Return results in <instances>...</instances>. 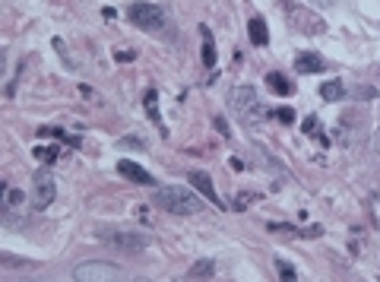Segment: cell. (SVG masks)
<instances>
[{"label":"cell","mask_w":380,"mask_h":282,"mask_svg":"<svg viewBox=\"0 0 380 282\" xmlns=\"http://www.w3.org/2000/svg\"><path fill=\"white\" fill-rule=\"evenodd\" d=\"M152 203L162 206L165 213H175V216H194V213L203 210V197L190 194L187 187H177V184L156 187V194H152Z\"/></svg>","instance_id":"1"},{"label":"cell","mask_w":380,"mask_h":282,"mask_svg":"<svg viewBox=\"0 0 380 282\" xmlns=\"http://www.w3.org/2000/svg\"><path fill=\"white\" fill-rule=\"evenodd\" d=\"M229 105H231L235 118L241 121L244 127H260L263 121H266V114H269L266 105L257 99V92L250 89V86H235V89L229 92Z\"/></svg>","instance_id":"2"},{"label":"cell","mask_w":380,"mask_h":282,"mask_svg":"<svg viewBox=\"0 0 380 282\" xmlns=\"http://www.w3.org/2000/svg\"><path fill=\"white\" fill-rule=\"evenodd\" d=\"M279 7H282V13H285L289 29H295V32H301V35H323L327 32V22H323L311 7L298 4V0H279Z\"/></svg>","instance_id":"3"},{"label":"cell","mask_w":380,"mask_h":282,"mask_svg":"<svg viewBox=\"0 0 380 282\" xmlns=\"http://www.w3.org/2000/svg\"><path fill=\"white\" fill-rule=\"evenodd\" d=\"M127 20L133 22L143 32H162L165 29V10L158 4H149V0H137L127 7Z\"/></svg>","instance_id":"4"},{"label":"cell","mask_w":380,"mask_h":282,"mask_svg":"<svg viewBox=\"0 0 380 282\" xmlns=\"http://www.w3.org/2000/svg\"><path fill=\"white\" fill-rule=\"evenodd\" d=\"M57 197V184H54V175L48 168L35 171L32 177V210H48Z\"/></svg>","instance_id":"5"},{"label":"cell","mask_w":380,"mask_h":282,"mask_svg":"<svg viewBox=\"0 0 380 282\" xmlns=\"http://www.w3.org/2000/svg\"><path fill=\"white\" fill-rule=\"evenodd\" d=\"M73 276H76L79 282H108V279H121L124 269L114 267V263L92 260V263H79V267L73 269Z\"/></svg>","instance_id":"6"},{"label":"cell","mask_w":380,"mask_h":282,"mask_svg":"<svg viewBox=\"0 0 380 282\" xmlns=\"http://www.w3.org/2000/svg\"><path fill=\"white\" fill-rule=\"evenodd\" d=\"M102 238H105L111 248L127 250V254H137V250H146V248H149V238H146V235H137V231H118V229H111V231H105Z\"/></svg>","instance_id":"7"},{"label":"cell","mask_w":380,"mask_h":282,"mask_svg":"<svg viewBox=\"0 0 380 282\" xmlns=\"http://www.w3.org/2000/svg\"><path fill=\"white\" fill-rule=\"evenodd\" d=\"M118 171L127 177V181L140 184V187H152V184H156V181H152V175H149V171H146L143 165L130 162V159H121V162H118Z\"/></svg>","instance_id":"8"},{"label":"cell","mask_w":380,"mask_h":282,"mask_svg":"<svg viewBox=\"0 0 380 282\" xmlns=\"http://www.w3.org/2000/svg\"><path fill=\"white\" fill-rule=\"evenodd\" d=\"M190 184H194V187H197V191L203 194L210 203H216L219 210H229V206L219 200V194H216V187H212V177L210 175H203V171H190Z\"/></svg>","instance_id":"9"},{"label":"cell","mask_w":380,"mask_h":282,"mask_svg":"<svg viewBox=\"0 0 380 282\" xmlns=\"http://www.w3.org/2000/svg\"><path fill=\"white\" fill-rule=\"evenodd\" d=\"M295 70L298 73H323L327 70V60H323L317 51H301L295 58Z\"/></svg>","instance_id":"10"},{"label":"cell","mask_w":380,"mask_h":282,"mask_svg":"<svg viewBox=\"0 0 380 282\" xmlns=\"http://www.w3.org/2000/svg\"><path fill=\"white\" fill-rule=\"evenodd\" d=\"M247 35H250V41H254L257 48H263L269 41V32H266V22H263V16H250V22H247Z\"/></svg>","instance_id":"11"},{"label":"cell","mask_w":380,"mask_h":282,"mask_svg":"<svg viewBox=\"0 0 380 282\" xmlns=\"http://www.w3.org/2000/svg\"><path fill=\"white\" fill-rule=\"evenodd\" d=\"M143 105H146V114H149V118L156 121V127H158V130H162V133H168V130H165V121H162V114H158V92H156V89H149V92H146V95H143Z\"/></svg>","instance_id":"12"},{"label":"cell","mask_w":380,"mask_h":282,"mask_svg":"<svg viewBox=\"0 0 380 282\" xmlns=\"http://www.w3.org/2000/svg\"><path fill=\"white\" fill-rule=\"evenodd\" d=\"M200 39H203V67H216V41L210 26H200Z\"/></svg>","instance_id":"13"},{"label":"cell","mask_w":380,"mask_h":282,"mask_svg":"<svg viewBox=\"0 0 380 282\" xmlns=\"http://www.w3.org/2000/svg\"><path fill=\"white\" fill-rule=\"evenodd\" d=\"M266 86H269V89H273V92H276V95H292V92H295V86H292L289 79L282 76L279 70L266 73Z\"/></svg>","instance_id":"14"},{"label":"cell","mask_w":380,"mask_h":282,"mask_svg":"<svg viewBox=\"0 0 380 282\" xmlns=\"http://www.w3.org/2000/svg\"><path fill=\"white\" fill-rule=\"evenodd\" d=\"M320 95H323L327 102H339L342 95H346V86H342L339 79H330V83L320 86Z\"/></svg>","instance_id":"15"},{"label":"cell","mask_w":380,"mask_h":282,"mask_svg":"<svg viewBox=\"0 0 380 282\" xmlns=\"http://www.w3.org/2000/svg\"><path fill=\"white\" fill-rule=\"evenodd\" d=\"M212 273H216V263H212V260H197V263H194V267H190V279H200V276H203V279H210V276Z\"/></svg>","instance_id":"16"},{"label":"cell","mask_w":380,"mask_h":282,"mask_svg":"<svg viewBox=\"0 0 380 282\" xmlns=\"http://www.w3.org/2000/svg\"><path fill=\"white\" fill-rule=\"evenodd\" d=\"M39 162H45V165H54L57 162V156H60V149L57 146H35V152H32Z\"/></svg>","instance_id":"17"},{"label":"cell","mask_w":380,"mask_h":282,"mask_svg":"<svg viewBox=\"0 0 380 282\" xmlns=\"http://www.w3.org/2000/svg\"><path fill=\"white\" fill-rule=\"evenodd\" d=\"M304 133H311L314 140H320V146H330V137H323V133H320V124H317V118H308V121H304Z\"/></svg>","instance_id":"18"},{"label":"cell","mask_w":380,"mask_h":282,"mask_svg":"<svg viewBox=\"0 0 380 282\" xmlns=\"http://www.w3.org/2000/svg\"><path fill=\"white\" fill-rule=\"evenodd\" d=\"M273 235H301V229H295V225H285V222H269L266 225Z\"/></svg>","instance_id":"19"},{"label":"cell","mask_w":380,"mask_h":282,"mask_svg":"<svg viewBox=\"0 0 380 282\" xmlns=\"http://www.w3.org/2000/svg\"><path fill=\"white\" fill-rule=\"evenodd\" d=\"M273 114L282 121V124H295V112H292V108H276Z\"/></svg>","instance_id":"20"},{"label":"cell","mask_w":380,"mask_h":282,"mask_svg":"<svg viewBox=\"0 0 380 282\" xmlns=\"http://www.w3.org/2000/svg\"><path fill=\"white\" fill-rule=\"evenodd\" d=\"M276 269H279V273L285 276V279H298L295 267H289V263H285V260H276Z\"/></svg>","instance_id":"21"},{"label":"cell","mask_w":380,"mask_h":282,"mask_svg":"<svg viewBox=\"0 0 380 282\" xmlns=\"http://www.w3.org/2000/svg\"><path fill=\"white\" fill-rule=\"evenodd\" d=\"M22 200H26V197H22L20 191H13V187H10V191H7V206H20Z\"/></svg>","instance_id":"22"},{"label":"cell","mask_w":380,"mask_h":282,"mask_svg":"<svg viewBox=\"0 0 380 282\" xmlns=\"http://www.w3.org/2000/svg\"><path fill=\"white\" fill-rule=\"evenodd\" d=\"M133 58H137V54H133L130 48H127V51H118V54H114V60H121V64H124V60H133Z\"/></svg>","instance_id":"23"}]
</instances>
